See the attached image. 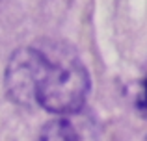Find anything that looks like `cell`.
I'll return each mask as SVG.
<instances>
[{"label": "cell", "instance_id": "1", "mask_svg": "<svg viewBox=\"0 0 147 141\" xmlns=\"http://www.w3.org/2000/svg\"><path fill=\"white\" fill-rule=\"evenodd\" d=\"M6 87L17 104H39L54 115L82 110L90 93V74L69 47L50 43L17 50L6 71Z\"/></svg>", "mask_w": 147, "mask_h": 141}, {"label": "cell", "instance_id": "3", "mask_svg": "<svg viewBox=\"0 0 147 141\" xmlns=\"http://www.w3.org/2000/svg\"><path fill=\"white\" fill-rule=\"evenodd\" d=\"M136 104H138V110H140V113L147 119V80H145L144 86H142V89H140V95H138Z\"/></svg>", "mask_w": 147, "mask_h": 141}, {"label": "cell", "instance_id": "2", "mask_svg": "<svg viewBox=\"0 0 147 141\" xmlns=\"http://www.w3.org/2000/svg\"><path fill=\"white\" fill-rule=\"evenodd\" d=\"M37 141H99V138L95 123L78 112L73 115H58L47 123Z\"/></svg>", "mask_w": 147, "mask_h": 141}]
</instances>
